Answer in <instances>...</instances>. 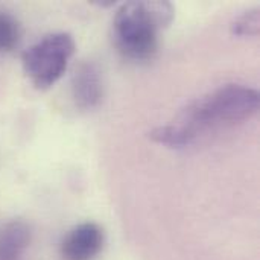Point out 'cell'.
<instances>
[{"label":"cell","instance_id":"1","mask_svg":"<svg viewBox=\"0 0 260 260\" xmlns=\"http://www.w3.org/2000/svg\"><path fill=\"white\" fill-rule=\"evenodd\" d=\"M259 93L245 85H224L190 104L169 125L151 133L160 145L181 149L200 137L250 120L259 111Z\"/></svg>","mask_w":260,"mask_h":260},{"label":"cell","instance_id":"2","mask_svg":"<svg viewBox=\"0 0 260 260\" xmlns=\"http://www.w3.org/2000/svg\"><path fill=\"white\" fill-rule=\"evenodd\" d=\"M175 17L171 2L140 0L120 6L113 21L116 49L131 61H148L158 49V34Z\"/></svg>","mask_w":260,"mask_h":260},{"label":"cell","instance_id":"3","mask_svg":"<svg viewBox=\"0 0 260 260\" xmlns=\"http://www.w3.org/2000/svg\"><path fill=\"white\" fill-rule=\"evenodd\" d=\"M73 53L75 41L70 34H49L24 50L21 56L24 73L37 88H49L64 75Z\"/></svg>","mask_w":260,"mask_h":260},{"label":"cell","instance_id":"4","mask_svg":"<svg viewBox=\"0 0 260 260\" xmlns=\"http://www.w3.org/2000/svg\"><path fill=\"white\" fill-rule=\"evenodd\" d=\"M104 241V230L98 224H79L64 236L61 256L64 260H93L102 251Z\"/></svg>","mask_w":260,"mask_h":260},{"label":"cell","instance_id":"5","mask_svg":"<svg viewBox=\"0 0 260 260\" xmlns=\"http://www.w3.org/2000/svg\"><path fill=\"white\" fill-rule=\"evenodd\" d=\"M73 99L81 110L94 108L102 99V76L96 64L82 62L72 76Z\"/></svg>","mask_w":260,"mask_h":260},{"label":"cell","instance_id":"6","mask_svg":"<svg viewBox=\"0 0 260 260\" xmlns=\"http://www.w3.org/2000/svg\"><path fill=\"white\" fill-rule=\"evenodd\" d=\"M30 229L23 221H11L0 229V260H21L30 244Z\"/></svg>","mask_w":260,"mask_h":260},{"label":"cell","instance_id":"7","mask_svg":"<svg viewBox=\"0 0 260 260\" xmlns=\"http://www.w3.org/2000/svg\"><path fill=\"white\" fill-rule=\"evenodd\" d=\"M21 38V26L15 17L0 11V53L11 52Z\"/></svg>","mask_w":260,"mask_h":260},{"label":"cell","instance_id":"8","mask_svg":"<svg viewBox=\"0 0 260 260\" xmlns=\"http://www.w3.org/2000/svg\"><path fill=\"white\" fill-rule=\"evenodd\" d=\"M259 9L248 11L242 14L235 23H233V34L239 37H256L259 34Z\"/></svg>","mask_w":260,"mask_h":260}]
</instances>
